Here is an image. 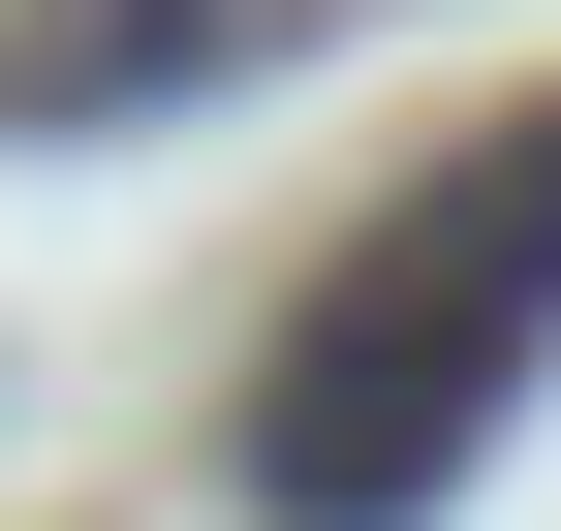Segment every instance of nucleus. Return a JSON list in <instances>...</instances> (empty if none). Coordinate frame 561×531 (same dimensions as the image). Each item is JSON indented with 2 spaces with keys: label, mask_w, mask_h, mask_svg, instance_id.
<instances>
[{
  "label": "nucleus",
  "mask_w": 561,
  "mask_h": 531,
  "mask_svg": "<svg viewBox=\"0 0 561 531\" xmlns=\"http://www.w3.org/2000/svg\"><path fill=\"white\" fill-rule=\"evenodd\" d=\"M530 344H561V94L468 125V157L405 188L312 313H280V375H250V500H280V531H405L468 438L530 407Z\"/></svg>",
  "instance_id": "nucleus-1"
},
{
  "label": "nucleus",
  "mask_w": 561,
  "mask_h": 531,
  "mask_svg": "<svg viewBox=\"0 0 561 531\" xmlns=\"http://www.w3.org/2000/svg\"><path fill=\"white\" fill-rule=\"evenodd\" d=\"M250 32H280V0H62V32L0 63V125H94L125 63H250Z\"/></svg>",
  "instance_id": "nucleus-2"
}]
</instances>
